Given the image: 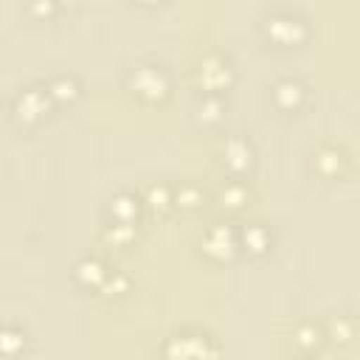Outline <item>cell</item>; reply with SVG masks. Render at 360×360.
I'll return each instance as SVG.
<instances>
[{
	"label": "cell",
	"mask_w": 360,
	"mask_h": 360,
	"mask_svg": "<svg viewBox=\"0 0 360 360\" xmlns=\"http://www.w3.org/2000/svg\"><path fill=\"white\" fill-rule=\"evenodd\" d=\"M121 87L143 107H163L174 93V76L163 62L141 59L124 70Z\"/></svg>",
	"instance_id": "obj_1"
},
{
	"label": "cell",
	"mask_w": 360,
	"mask_h": 360,
	"mask_svg": "<svg viewBox=\"0 0 360 360\" xmlns=\"http://www.w3.org/2000/svg\"><path fill=\"white\" fill-rule=\"evenodd\" d=\"M59 107L53 104L45 82H25L20 84L11 98H8V121L20 129V132H37L39 127H45L53 112Z\"/></svg>",
	"instance_id": "obj_2"
},
{
	"label": "cell",
	"mask_w": 360,
	"mask_h": 360,
	"mask_svg": "<svg viewBox=\"0 0 360 360\" xmlns=\"http://www.w3.org/2000/svg\"><path fill=\"white\" fill-rule=\"evenodd\" d=\"M259 37L267 48L298 51L312 39V22L292 8H273L259 20Z\"/></svg>",
	"instance_id": "obj_3"
},
{
	"label": "cell",
	"mask_w": 360,
	"mask_h": 360,
	"mask_svg": "<svg viewBox=\"0 0 360 360\" xmlns=\"http://www.w3.org/2000/svg\"><path fill=\"white\" fill-rule=\"evenodd\" d=\"M236 62L231 59V53L219 51V48H211L205 51L194 68H191V82H194V90L197 93H231L233 84H236Z\"/></svg>",
	"instance_id": "obj_4"
},
{
	"label": "cell",
	"mask_w": 360,
	"mask_h": 360,
	"mask_svg": "<svg viewBox=\"0 0 360 360\" xmlns=\"http://www.w3.org/2000/svg\"><path fill=\"white\" fill-rule=\"evenodd\" d=\"M217 160H219V169H222L225 177L250 180V174L256 172V163H259V149H256L250 135L225 132L217 143Z\"/></svg>",
	"instance_id": "obj_5"
},
{
	"label": "cell",
	"mask_w": 360,
	"mask_h": 360,
	"mask_svg": "<svg viewBox=\"0 0 360 360\" xmlns=\"http://www.w3.org/2000/svg\"><path fill=\"white\" fill-rule=\"evenodd\" d=\"M222 352V343L217 340V335H211L202 326H180L172 335L163 338V343L158 346V354L172 357V360H186V357H214Z\"/></svg>",
	"instance_id": "obj_6"
},
{
	"label": "cell",
	"mask_w": 360,
	"mask_h": 360,
	"mask_svg": "<svg viewBox=\"0 0 360 360\" xmlns=\"http://www.w3.org/2000/svg\"><path fill=\"white\" fill-rule=\"evenodd\" d=\"M267 101L270 107L278 112V115H287V118H295L301 115L309 101H312V90L309 84L295 76V73H278L267 82Z\"/></svg>",
	"instance_id": "obj_7"
},
{
	"label": "cell",
	"mask_w": 360,
	"mask_h": 360,
	"mask_svg": "<svg viewBox=\"0 0 360 360\" xmlns=\"http://www.w3.org/2000/svg\"><path fill=\"white\" fill-rule=\"evenodd\" d=\"M197 250L205 262L211 264H231L242 256L239 250V225L231 222V219H219V222H211L200 242H197Z\"/></svg>",
	"instance_id": "obj_8"
},
{
	"label": "cell",
	"mask_w": 360,
	"mask_h": 360,
	"mask_svg": "<svg viewBox=\"0 0 360 360\" xmlns=\"http://www.w3.org/2000/svg\"><path fill=\"white\" fill-rule=\"evenodd\" d=\"M309 169L321 180H340L349 172V152L338 141H321L309 155Z\"/></svg>",
	"instance_id": "obj_9"
},
{
	"label": "cell",
	"mask_w": 360,
	"mask_h": 360,
	"mask_svg": "<svg viewBox=\"0 0 360 360\" xmlns=\"http://www.w3.org/2000/svg\"><path fill=\"white\" fill-rule=\"evenodd\" d=\"M110 273H112V264H110L101 253H84V256H79V259L73 262V267H70V281H73L76 290L96 295V292L101 290V284L110 278Z\"/></svg>",
	"instance_id": "obj_10"
},
{
	"label": "cell",
	"mask_w": 360,
	"mask_h": 360,
	"mask_svg": "<svg viewBox=\"0 0 360 360\" xmlns=\"http://www.w3.org/2000/svg\"><path fill=\"white\" fill-rule=\"evenodd\" d=\"M276 248V233L270 228V222L264 219H250L239 225V250L248 259H264L270 256Z\"/></svg>",
	"instance_id": "obj_11"
},
{
	"label": "cell",
	"mask_w": 360,
	"mask_h": 360,
	"mask_svg": "<svg viewBox=\"0 0 360 360\" xmlns=\"http://www.w3.org/2000/svg\"><path fill=\"white\" fill-rule=\"evenodd\" d=\"M290 349L301 357H315L321 354L326 346V332H323V323L315 321V318H301L292 323L290 329Z\"/></svg>",
	"instance_id": "obj_12"
},
{
	"label": "cell",
	"mask_w": 360,
	"mask_h": 360,
	"mask_svg": "<svg viewBox=\"0 0 360 360\" xmlns=\"http://www.w3.org/2000/svg\"><path fill=\"white\" fill-rule=\"evenodd\" d=\"M228 115V96L225 93H197L191 101V121L200 129H217L222 127Z\"/></svg>",
	"instance_id": "obj_13"
},
{
	"label": "cell",
	"mask_w": 360,
	"mask_h": 360,
	"mask_svg": "<svg viewBox=\"0 0 360 360\" xmlns=\"http://www.w3.org/2000/svg\"><path fill=\"white\" fill-rule=\"evenodd\" d=\"M329 349H349L360 340V321L352 312H329L321 318Z\"/></svg>",
	"instance_id": "obj_14"
},
{
	"label": "cell",
	"mask_w": 360,
	"mask_h": 360,
	"mask_svg": "<svg viewBox=\"0 0 360 360\" xmlns=\"http://www.w3.org/2000/svg\"><path fill=\"white\" fill-rule=\"evenodd\" d=\"M42 82H45V87H48V93H51V98H53V104H56L59 110H62V107H73V104L84 96V82H82V76L73 73V70L51 73V76H45Z\"/></svg>",
	"instance_id": "obj_15"
},
{
	"label": "cell",
	"mask_w": 360,
	"mask_h": 360,
	"mask_svg": "<svg viewBox=\"0 0 360 360\" xmlns=\"http://www.w3.org/2000/svg\"><path fill=\"white\" fill-rule=\"evenodd\" d=\"M214 200H217V205H219L222 211H228V214L245 211V208L250 205V200H253L250 180H245V177H225V180L217 186Z\"/></svg>",
	"instance_id": "obj_16"
},
{
	"label": "cell",
	"mask_w": 360,
	"mask_h": 360,
	"mask_svg": "<svg viewBox=\"0 0 360 360\" xmlns=\"http://www.w3.org/2000/svg\"><path fill=\"white\" fill-rule=\"evenodd\" d=\"M146 211L143 194L132 191V188H118L110 200H107V219H118V222H138Z\"/></svg>",
	"instance_id": "obj_17"
},
{
	"label": "cell",
	"mask_w": 360,
	"mask_h": 360,
	"mask_svg": "<svg viewBox=\"0 0 360 360\" xmlns=\"http://www.w3.org/2000/svg\"><path fill=\"white\" fill-rule=\"evenodd\" d=\"M31 354V332L20 321H3L0 323V357L6 360H22Z\"/></svg>",
	"instance_id": "obj_18"
},
{
	"label": "cell",
	"mask_w": 360,
	"mask_h": 360,
	"mask_svg": "<svg viewBox=\"0 0 360 360\" xmlns=\"http://www.w3.org/2000/svg\"><path fill=\"white\" fill-rule=\"evenodd\" d=\"M141 194H143L146 211H152V214H158V217H166V214L177 211V208H174V186L166 183V180H152V183H146Z\"/></svg>",
	"instance_id": "obj_19"
},
{
	"label": "cell",
	"mask_w": 360,
	"mask_h": 360,
	"mask_svg": "<svg viewBox=\"0 0 360 360\" xmlns=\"http://www.w3.org/2000/svg\"><path fill=\"white\" fill-rule=\"evenodd\" d=\"M138 239V222H118V219H104L101 225V242L107 248H129Z\"/></svg>",
	"instance_id": "obj_20"
},
{
	"label": "cell",
	"mask_w": 360,
	"mask_h": 360,
	"mask_svg": "<svg viewBox=\"0 0 360 360\" xmlns=\"http://www.w3.org/2000/svg\"><path fill=\"white\" fill-rule=\"evenodd\" d=\"M205 205V188L197 180H180L174 186V208L183 214H194Z\"/></svg>",
	"instance_id": "obj_21"
},
{
	"label": "cell",
	"mask_w": 360,
	"mask_h": 360,
	"mask_svg": "<svg viewBox=\"0 0 360 360\" xmlns=\"http://www.w3.org/2000/svg\"><path fill=\"white\" fill-rule=\"evenodd\" d=\"M65 11L62 0H22V14L37 22H53Z\"/></svg>",
	"instance_id": "obj_22"
},
{
	"label": "cell",
	"mask_w": 360,
	"mask_h": 360,
	"mask_svg": "<svg viewBox=\"0 0 360 360\" xmlns=\"http://www.w3.org/2000/svg\"><path fill=\"white\" fill-rule=\"evenodd\" d=\"M129 292H132V278H129L124 270H115V267H112L110 278L101 284V290L96 292V298H101V301H121V298H127Z\"/></svg>",
	"instance_id": "obj_23"
},
{
	"label": "cell",
	"mask_w": 360,
	"mask_h": 360,
	"mask_svg": "<svg viewBox=\"0 0 360 360\" xmlns=\"http://www.w3.org/2000/svg\"><path fill=\"white\" fill-rule=\"evenodd\" d=\"M166 0H132V6H138V8H143V11H152V8H160Z\"/></svg>",
	"instance_id": "obj_24"
}]
</instances>
